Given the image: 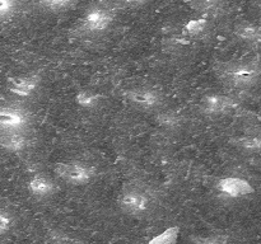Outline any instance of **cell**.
Listing matches in <instances>:
<instances>
[{
    "label": "cell",
    "mask_w": 261,
    "mask_h": 244,
    "mask_svg": "<svg viewBox=\"0 0 261 244\" xmlns=\"http://www.w3.org/2000/svg\"><path fill=\"white\" fill-rule=\"evenodd\" d=\"M117 202L120 208L127 215L142 216L152 210L154 197L149 188L145 186L130 183L124 186Z\"/></svg>",
    "instance_id": "obj_1"
},
{
    "label": "cell",
    "mask_w": 261,
    "mask_h": 244,
    "mask_svg": "<svg viewBox=\"0 0 261 244\" xmlns=\"http://www.w3.org/2000/svg\"><path fill=\"white\" fill-rule=\"evenodd\" d=\"M222 80L233 88H249L256 84L261 76V68L256 63L224 64L218 69Z\"/></svg>",
    "instance_id": "obj_2"
},
{
    "label": "cell",
    "mask_w": 261,
    "mask_h": 244,
    "mask_svg": "<svg viewBox=\"0 0 261 244\" xmlns=\"http://www.w3.org/2000/svg\"><path fill=\"white\" fill-rule=\"evenodd\" d=\"M115 13L109 5L94 4L86 10L81 19L79 30L84 35H96L106 30L114 22Z\"/></svg>",
    "instance_id": "obj_3"
},
{
    "label": "cell",
    "mask_w": 261,
    "mask_h": 244,
    "mask_svg": "<svg viewBox=\"0 0 261 244\" xmlns=\"http://www.w3.org/2000/svg\"><path fill=\"white\" fill-rule=\"evenodd\" d=\"M55 174L70 186H86L96 177V170L83 162H63L55 165Z\"/></svg>",
    "instance_id": "obj_4"
},
{
    "label": "cell",
    "mask_w": 261,
    "mask_h": 244,
    "mask_svg": "<svg viewBox=\"0 0 261 244\" xmlns=\"http://www.w3.org/2000/svg\"><path fill=\"white\" fill-rule=\"evenodd\" d=\"M30 125L28 113L18 107H0V134L25 131Z\"/></svg>",
    "instance_id": "obj_5"
},
{
    "label": "cell",
    "mask_w": 261,
    "mask_h": 244,
    "mask_svg": "<svg viewBox=\"0 0 261 244\" xmlns=\"http://www.w3.org/2000/svg\"><path fill=\"white\" fill-rule=\"evenodd\" d=\"M127 102L142 111H154L162 104L160 92L150 88H134L125 93Z\"/></svg>",
    "instance_id": "obj_6"
},
{
    "label": "cell",
    "mask_w": 261,
    "mask_h": 244,
    "mask_svg": "<svg viewBox=\"0 0 261 244\" xmlns=\"http://www.w3.org/2000/svg\"><path fill=\"white\" fill-rule=\"evenodd\" d=\"M217 188L222 195L229 198H241L254 192V188L247 180L237 177L222 178L217 183Z\"/></svg>",
    "instance_id": "obj_7"
},
{
    "label": "cell",
    "mask_w": 261,
    "mask_h": 244,
    "mask_svg": "<svg viewBox=\"0 0 261 244\" xmlns=\"http://www.w3.org/2000/svg\"><path fill=\"white\" fill-rule=\"evenodd\" d=\"M40 83L41 76L37 74L14 76V78L8 79V88L13 94L18 97H30L37 90Z\"/></svg>",
    "instance_id": "obj_8"
},
{
    "label": "cell",
    "mask_w": 261,
    "mask_h": 244,
    "mask_svg": "<svg viewBox=\"0 0 261 244\" xmlns=\"http://www.w3.org/2000/svg\"><path fill=\"white\" fill-rule=\"evenodd\" d=\"M237 103L233 98L223 94H209L201 101V108L211 114H223L236 108Z\"/></svg>",
    "instance_id": "obj_9"
},
{
    "label": "cell",
    "mask_w": 261,
    "mask_h": 244,
    "mask_svg": "<svg viewBox=\"0 0 261 244\" xmlns=\"http://www.w3.org/2000/svg\"><path fill=\"white\" fill-rule=\"evenodd\" d=\"M28 191L37 198H47L55 193L56 185L47 175L36 174L28 182Z\"/></svg>",
    "instance_id": "obj_10"
},
{
    "label": "cell",
    "mask_w": 261,
    "mask_h": 244,
    "mask_svg": "<svg viewBox=\"0 0 261 244\" xmlns=\"http://www.w3.org/2000/svg\"><path fill=\"white\" fill-rule=\"evenodd\" d=\"M30 144V139L24 131L3 132L0 134V147L10 152L23 151Z\"/></svg>",
    "instance_id": "obj_11"
},
{
    "label": "cell",
    "mask_w": 261,
    "mask_h": 244,
    "mask_svg": "<svg viewBox=\"0 0 261 244\" xmlns=\"http://www.w3.org/2000/svg\"><path fill=\"white\" fill-rule=\"evenodd\" d=\"M234 145L242 151L249 154H260L261 152V135L260 134H246L237 137Z\"/></svg>",
    "instance_id": "obj_12"
},
{
    "label": "cell",
    "mask_w": 261,
    "mask_h": 244,
    "mask_svg": "<svg viewBox=\"0 0 261 244\" xmlns=\"http://www.w3.org/2000/svg\"><path fill=\"white\" fill-rule=\"evenodd\" d=\"M236 35L241 40L246 41V42L259 43L261 42V25L259 24H240L236 27Z\"/></svg>",
    "instance_id": "obj_13"
},
{
    "label": "cell",
    "mask_w": 261,
    "mask_h": 244,
    "mask_svg": "<svg viewBox=\"0 0 261 244\" xmlns=\"http://www.w3.org/2000/svg\"><path fill=\"white\" fill-rule=\"evenodd\" d=\"M20 7V0H0V22L14 17Z\"/></svg>",
    "instance_id": "obj_14"
},
{
    "label": "cell",
    "mask_w": 261,
    "mask_h": 244,
    "mask_svg": "<svg viewBox=\"0 0 261 244\" xmlns=\"http://www.w3.org/2000/svg\"><path fill=\"white\" fill-rule=\"evenodd\" d=\"M180 234V228L178 226H171L166 229L163 233L158 234L157 236L148 241V244H176Z\"/></svg>",
    "instance_id": "obj_15"
},
{
    "label": "cell",
    "mask_w": 261,
    "mask_h": 244,
    "mask_svg": "<svg viewBox=\"0 0 261 244\" xmlns=\"http://www.w3.org/2000/svg\"><path fill=\"white\" fill-rule=\"evenodd\" d=\"M99 94L94 93L92 90H81L78 92L75 97V101L79 106L84 107V108H93L94 106L99 103Z\"/></svg>",
    "instance_id": "obj_16"
},
{
    "label": "cell",
    "mask_w": 261,
    "mask_h": 244,
    "mask_svg": "<svg viewBox=\"0 0 261 244\" xmlns=\"http://www.w3.org/2000/svg\"><path fill=\"white\" fill-rule=\"evenodd\" d=\"M75 2L76 0H37L41 7L47 10H53V12H61V10L68 9Z\"/></svg>",
    "instance_id": "obj_17"
},
{
    "label": "cell",
    "mask_w": 261,
    "mask_h": 244,
    "mask_svg": "<svg viewBox=\"0 0 261 244\" xmlns=\"http://www.w3.org/2000/svg\"><path fill=\"white\" fill-rule=\"evenodd\" d=\"M194 244H228L227 234H211V235L195 236L193 238Z\"/></svg>",
    "instance_id": "obj_18"
},
{
    "label": "cell",
    "mask_w": 261,
    "mask_h": 244,
    "mask_svg": "<svg viewBox=\"0 0 261 244\" xmlns=\"http://www.w3.org/2000/svg\"><path fill=\"white\" fill-rule=\"evenodd\" d=\"M13 224H14V220H13L12 214L4 208H0V236L7 234L12 229Z\"/></svg>",
    "instance_id": "obj_19"
},
{
    "label": "cell",
    "mask_w": 261,
    "mask_h": 244,
    "mask_svg": "<svg viewBox=\"0 0 261 244\" xmlns=\"http://www.w3.org/2000/svg\"><path fill=\"white\" fill-rule=\"evenodd\" d=\"M158 122L162 126L168 127V129H175L176 126L180 125V117L172 112H167V113H161L158 117Z\"/></svg>",
    "instance_id": "obj_20"
},
{
    "label": "cell",
    "mask_w": 261,
    "mask_h": 244,
    "mask_svg": "<svg viewBox=\"0 0 261 244\" xmlns=\"http://www.w3.org/2000/svg\"><path fill=\"white\" fill-rule=\"evenodd\" d=\"M185 3H189V4L193 5L196 9H208V8L214 7L217 3H219V0H184Z\"/></svg>",
    "instance_id": "obj_21"
},
{
    "label": "cell",
    "mask_w": 261,
    "mask_h": 244,
    "mask_svg": "<svg viewBox=\"0 0 261 244\" xmlns=\"http://www.w3.org/2000/svg\"><path fill=\"white\" fill-rule=\"evenodd\" d=\"M53 244H86L84 241L79 240V239L70 238V236H56L53 239Z\"/></svg>",
    "instance_id": "obj_22"
},
{
    "label": "cell",
    "mask_w": 261,
    "mask_h": 244,
    "mask_svg": "<svg viewBox=\"0 0 261 244\" xmlns=\"http://www.w3.org/2000/svg\"><path fill=\"white\" fill-rule=\"evenodd\" d=\"M204 24H205L204 20H194V22L189 23L188 30L191 35H196V33H200L204 29Z\"/></svg>",
    "instance_id": "obj_23"
},
{
    "label": "cell",
    "mask_w": 261,
    "mask_h": 244,
    "mask_svg": "<svg viewBox=\"0 0 261 244\" xmlns=\"http://www.w3.org/2000/svg\"><path fill=\"white\" fill-rule=\"evenodd\" d=\"M126 3H129V4L132 5H140V4H144L147 0H125Z\"/></svg>",
    "instance_id": "obj_24"
}]
</instances>
